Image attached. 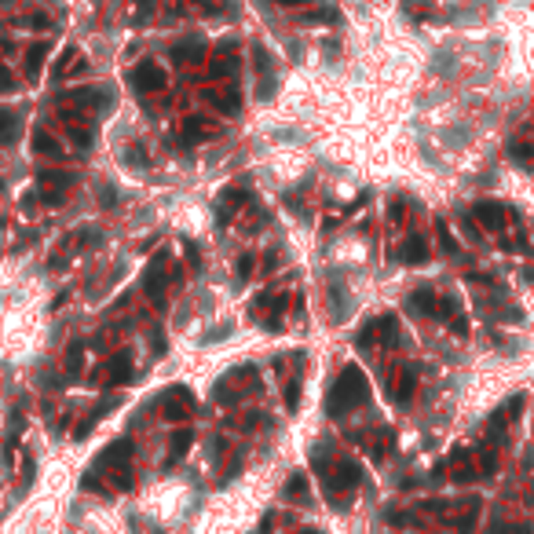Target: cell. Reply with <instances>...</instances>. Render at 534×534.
<instances>
[{
  "label": "cell",
  "mask_w": 534,
  "mask_h": 534,
  "mask_svg": "<svg viewBox=\"0 0 534 534\" xmlns=\"http://www.w3.org/2000/svg\"><path fill=\"white\" fill-rule=\"evenodd\" d=\"M366 402H370V381H366V373H362L355 362H352V366L340 370L333 392H330V399H326V410H330V417H344V414H352V410H359V407H366Z\"/></svg>",
  "instance_id": "6da1fadb"
},
{
  "label": "cell",
  "mask_w": 534,
  "mask_h": 534,
  "mask_svg": "<svg viewBox=\"0 0 534 534\" xmlns=\"http://www.w3.org/2000/svg\"><path fill=\"white\" fill-rule=\"evenodd\" d=\"M323 480H326V490L337 498V509H344L340 498H352V490L362 483V465L355 458H333L330 468L323 472Z\"/></svg>",
  "instance_id": "7a4b0ae2"
},
{
  "label": "cell",
  "mask_w": 534,
  "mask_h": 534,
  "mask_svg": "<svg viewBox=\"0 0 534 534\" xmlns=\"http://www.w3.org/2000/svg\"><path fill=\"white\" fill-rule=\"evenodd\" d=\"M128 461H132V443L117 439L114 446H106V451L95 458V468H110L106 476L114 480V487H117V490H128V487H132V476H128L132 468H128Z\"/></svg>",
  "instance_id": "3957f363"
},
{
  "label": "cell",
  "mask_w": 534,
  "mask_h": 534,
  "mask_svg": "<svg viewBox=\"0 0 534 534\" xmlns=\"http://www.w3.org/2000/svg\"><path fill=\"white\" fill-rule=\"evenodd\" d=\"M407 308H410L414 315H424V318H446V323H454V318L461 315V308H458L454 296H439V293H432V289H417V293H410Z\"/></svg>",
  "instance_id": "277c9868"
},
{
  "label": "cell",
  "mask_w": 534,
  "mask_h": 534,
  "mask_svg": "<svg viewBox=\"0 0 534 534\" xmlns=\"http://www.w3.org/2000/svg\"><path fill=\"white\" fill-rule=\"evenodd\" d=\"M168 249H161L154 260H151V267H146V274H143V293L151 296V304L161 311L165 308V296H168V282H173V271H168Z\"/></svg>",
  "instance_id": "5b68a950"
},
{
  "label": "cell",
  "mask_w": 534,
  "mask_h": 534,
  "mask_svg": "<svg viewBox=\"0 0 534 534\" xmlns=\"http://www.w3.org/2000/svg\"><path fill=\"white\" fill-rule=\"evenodd\" d=\"M359 348H399V318L395 315H381L373 323L362 326V333L355 337Z\"/></svg>",
  "instance_id": "8992f818"
},
{
  "label": "cell",
  "mask_w": 534,
  "mask_h": 534,
  "mask_svg": "<svg viewBox=\"0 0 534 534\" xmlns=\"http://www.w3.org/2000/svg\"><path fill=\"white\" fill-rule=\"evenodd\" d=\"M195 407H198L195 392L183 388V384H173V388L161 395V417H165V421H176V424H180V421H190V417H195Z\"/></svg>",
  "instance_id": "52a82bcc"
},
{
  "label": "cell",
  "mask_w": 534,
  "mask_h": 534,
  "mask_svg": "<svg viewBox=\"0 0 534 534\" xmlns=\"http://www.w3.org/2000/svg\"><path fill=\"white\" fill-rule=\"evenodd\" d=\"M417 392V370L414 366H395L392 377H388V399L395 407H407Z\"/></svg>",
  "instance_id": "ba28073f"
},
{
  "label": "cell",
  "mask_w": 534,
  "mask_h": 534,
  "mask_svg": "<svg viewBox=\"0 0 534 534\" xmlns=\"http://www.w3.org/2000/svg\"><path fill=\"white\" fill-rule=\"evenodd\" d=\"M132 84L139 92H146V95H158V92L168 88V74L158 66V62H139V66L132 70Z\"/></svg>",
  "instance_id": "9c48e42d"
},
{
  "label": "cell",
  "mask_w": 534,
  "mask_h": 534,
  "mask_svg": "<svg viewBox=\"0 0 534 534\" xmlns=\"http://www.w3.org/2000/svg\"><path fill=\"white\" fill-rule=\"evenodd\" d=\"M472 216H476V224L487 227V231H501V227L509 224V209H505L501 202H480V205H472Z\"/></svg>",
  "instance_id": "30bf717a"
},
{
  "label": "cell",
  "mask_w": 534,
  "mask_h": 534,
  "mask_svg": "<svg viewBox=\"0 0 534 534\" xmlns=\"http://www.w3.org/2000/svg\"><path fill=\"white\" fill-rule=\"evenodd\" d=\"M103 103H106L103 88H77V92H70V95H62V110L84 114V110H99Z\"/></svg>",
  "instance_id": "8fae6325"
},
{
  "label": "cell",
  "mask_w": 534,
  "mask_h": 534,
  "mask_svg": "<svg viewBox=\"0 0 534 534\" xmlns=\"http://www.w3.org/2000/svg\"><path fill=\"white\" fill-rule=\"evenodd\" d=\"M253 202V195H249V190L245 187H227L224 190V195H220V202H216V220L220 224H227L231 216H234V212H242V205H249Z\"/></svg>",
  "instance_id": "7c38bea8"
},
{
  "label": "cell",
  "mask_w": 534,
  "mask_h": 534,
  "mask_svg": "<svg viewBox=\"0 0 534 534\" xmlns=\"http://www.w3.org/2000/svg\"><path fill=\"white\" fill-rule=\"evenodd\" d=\"M74 187V173H40V195L45 202H62Z\"/></svg>",
  "instance_id": "4fadbf2b"
},
{
  "label": "cell",
  "mask_w": 534,
  "mask_h": 534,
  "mask_svg": "<svg viewBox=\"0 0 534 534\" xmlns=\"http://www.w3.org/2000/svg\"><path fill=\"white\" fill-rule=\"evenodd\" d=\"M220 128L216 124H205V117H183L180 121V139L183 143H202V139H216Z\"/></svg>",
  "instance_id": "5bb4252c"
},
{
  "label": "cell",
  "mask_w": 534,
  "mask_h": 534,
  "mask_svg": "<svg viewBox=\"0 0 534 534\" xmlns=\"http://www.w3.org/2000/svg\"><path fill=\"white\" fill-rule=\"evenodd\" d=\"M173 59L180 62V66H198V62L205 59V40L202 37L176 40V45H173Z\"/></svg>",
  "instance_id": "9a60e30c"
},
{
  "label": "cell",
  "mask_w": 534,
  "mask_h": 534,
  "mask_svg": "<svg viewBox=\"0 0 534 534\" xmlns=\"http://www.w3.org/2000/svg\"><path fill=\"white\" fill-rule=\"evenodd\" d=\"M136 373V362H132V352H117L110 362H106V384H128Z\"/></svg>",
  "instance_id": "2e32d148"
},
{
  "label": "cell",
  "mask_w": 534,
  "mask_h": 534,
  "mask_svg": "<svg viewBox=\"0 0 534 534\" xmlns=\"http://www.w3.org/2000/svg\"><path fill=\"white\" fill-rule=\"evenodd\" d=\"M202 95H205L209 106H216L220 114H238V110H242V95L234 92V88H209V92H202Z\"/></svg>",
  "instance_id": "e0dca14e"
},
{
  "label": "cell",
  "mask_w": 534,
  "mask_h": 534,
  "mask_svg": "<svg viewBox=\"0 0 534 534\" xmlns=\"http://www.w3.org/2000/svg\"><path fill=\"white\" fill-rule=\"evenodd\" d=\"M395 256H399L402 264H424V260H429V242H424L421 234H410V238L399 245Z\"/></svg>",
  "instance_id": "ac0fdd59"
},
{
  "label": "cell",
  "mask_w": 534,
  "mask_h": 534,
  "mask_svg": "<svg viewBox=\"0 0 534 534\" xmlns=\"http://www.w3.org/2000/svg\"><path fill=\"white\" fill-rule=\"evenodd\" d=\"M18 136H23V121H18L15 110H8V106H0V143H15Z\"/></svg>",
  "instance_id": "d6986e66"
},
{
  "label": "cell",
  "mask_w": 534,
  "mask_h": 534,
  "mask_svg": "<svg viewBox=\"0 0 534 534\" xmlns=\"http://www.w3.org/2000/svg\"><path fill=\"white\" fill-rule=\"evenodd\" d=\"M190 443H195V432H190V429L176 432V436H173V446H168V454H165V468L180 465V461H183V454L190 451Z\"/></svg>",
  "instance_id": "ffe728a7"
},
{
  "label": "cell",
  "mask_w": 534,
  "mask_h": 534,
  "mask_svg": "<svg viewBox=\"0 0 534 534\" xmlns=\"http://www.w3.org/2000/svg\"><path fill=\"white\" fill-rule=\"evenodd\" d=\"M33 151L40 158H62V143L48 132V128H37V132H33Z\"/></svg>",
  "instance_id": "44dd1931"
},
{
  "label": "cell",
  "mask_w": 534,
  "mask_h": 534,
  "mask_svg": "<svg viewBox=\"0 0 534 534\" xmlns=\"http://www.w3.org/2000/svg\"><path fill=\"white\" fill-rule=\"evenodd\" d=\"M234 66H238V62H234V48H231V45H224L216 55H212L209 74H212V77H227V74H234Z\"/></svg>",
  "instance_id": "7402d4cb"
},
{
  "label": "cell",
  "mask_w": 534,
  "mask_h": 534,
  "mask_svg": "<svg viewBox=\"0 0 534 534\" xmlns=\"http://www.w3.org/2000/svg\"><path fill=\"white\" fill-rule=\"evenodd\" d=\"M509 154L516 161H530L534 158V128H527V132H520L516 139L509 143Z\"/></svg>",
  "instance_id": "603a6c76"
},
{
  "label": "cell",
  "mask_w": 534,
  "mask_h": 534,
  "mask_svg": "<svg viewBox=\"0 0 534 534\" xmlns=\"http://www.w3.org/2000/svg\"><path fill=\"white\" fill-rule=\"evenodd\" d=\"M45 59H48V45H45V40H37V45L30 48V55H26V77H37L40 66H45Z\"/></svg>",
  "instance_id": "cb8c5ba5"
},
{
  "label": "cell",
  "mask_w": 534,
  "mask_h": 534,
  "mask_svg": "<svg viewBox=\"0 0 534 534\" xmlns=\"http://www.w3.org/2000/svg\"><path fill=\"white\" fill-rule=\"evenodd\" d=\"M286 498H289V501H304V498H308V476H304V472H293V476H289Z\"/></svg>",
  "instance_id": "d4e9b609"
},
{
  "label": "cell",
  "mask_w": 534,
  "mask_h": 534,
  "mask_svg": "<svg viewBox=\"0 0 534 534\" xmlns=\"http://www.w3.org/2000/svg\"><path fill=\"white\" fill-rule=\"evenodd\" d=\"M77 62H81V52H77V48H66V52H62V55H59V66H55V77H70V74H74V66H77Z\"/></svg>",
  "instance_id": "484cf974"
},
{
  "label": "cell",
  "mask_w": 534,
  "mask_h": 534,
  "mask_svg": "<svg viewBox=\"0 0 534 534\" xmlns=\"http://www.w3.org/2000/svg\"><path fill=\"white\" fill-rule=\"evenodd\" d=\"M301 18H304V23H340V11L337 8H311Z\"/></svg>",
  "instance_id": "4316f807"
},
{
  "label": "cell",
  "mask_w": 534,
  "mask_h": 534,
  "mask_svg": "<svg viewBox=\"0 0 534 534\" xmlns=\"http://www.w3.org/2000/svg\"><path fill=\"white\" fill-rule=\"evenodd\" d=\"M84 348H81V340H74V344H70V352H66V373L70 377H77L81 373V362H84V355H81Z\"/></svg>",
  "instance_id": "83f0119b"
},
{
  "label": "cell",
  "mask_w": 534,
  "mask_h": 534,
  "mask_svg": "<svg viewBox=\"0 0 534 534\" xmlns=\"http://www.w3.org/2000/svg\"><path fill=\"white\" fill-rule=\"evenodd\" d=\"M296 402H301V381L293 377V381L286 384V407H289V410H296Z\"/></svg>",
  "instance_id": "f1b7e54d"
},
{
  "label": "cell",
  "mask_w": 534,
  "mask_h": 534,
  "mask_svg": "<svg viewBox=\"0 0 534 534\" xmlns=\"http://www.w3.org/2000/svg\"><path fill=\"white\" fill-rule=\"evenodd\" d=\"M439 242H443V249H446V253H458V242H454V234L446 231V224H443V220H439Z\"/></svg>",
  "instance_id": "f546056e"
},
{
  "label": "cell",
  "mask_w": 534,
  "mask_h": 534,
  "mask_svg": "<svg viewBox=\"0 0 534 534\" xmlns=\"http://www.w3.org/2000/svg\"><path fill=\"white\" fill-rule=\"evenodd\" d=\"M253 264H256L253 253H242V256H238V274H242V279H249V274H253Z\"/></svg>",
  "instance_id": "4dcf8cb0"
},
{
  "label": "cell",
  "mask_w": 534,
  "mask_h": 534,
  "mask_svg": "<svg viewBox=\"0 0 534 534\" xmlns=\"http://www.w3.org/2000/svg\"><path fill=\"white\" fill-rule=\"evenodd\" d=\"M234 424H238V429H245V432H249V429H256V424H260V414H256V410H249L245 417H238Z\"/></svg>",
  "instance_id": "1f68e13d"
},
{
  "label": "cell",
  "mask_w": 534,
  "mask_h": 534,
  "mask_svg": "<svg viewBox=\"0 0 534 534\" xmlns=\"http://www.w3.org/2000/svg\"><path fill=\"white\" fill-rule=\"evenodd\" d=\"M195 4H198L202 11H209V15H220V11H224V0H195Z\"/></svg>",
  "instance_id": "d6a6232c"
},
{
  "label": "cell",
  "mask_w": 534,
  "mask_h": 534,
  "mask_svg": "<svg viewBox=\"0 0 534 534\" xmlns=\"http://www.w3.org/2000/svg\"><path fill=\"white\" fill-rule=\"evenodd\" d=\"M8 88H15V74L8 66H0V92H8Z\"/></svg>",
  "instance_id": "836d02e7"
},
{
  "label": "cell",
  "mask_w": 534,
  "mask_h": 534,
  "mask_svg": "<svg viewBox=\"0 0 534 534\" xmlns=\"http://www.w3.org/2000/svg\"><path fill=\"white\" fill-rule=\"evenodd\" d=\"M187 256H190V264H195V267H202V253L190 245V242H187Z\"/></svg>",
  "instance_id": "e575fe53"
},
{
  "label": "cell",
  "mask_w": 534,
  "mask_h": 534,
  "mask_svg": "<svg viewBox=\"0 0 534 534\" xmlns=\"http://www.w3.org/2000/svg\"><path fill=\"white\" fill-rule=\"evenodd\" d=\"M392 220H395V224L402 220V198H395V202H392Z\"/></svg>",
  "instance_id": "d590c367"
},
{
  "label": "cell",
  "mask_w": 534,
  "mask_h": 534,
  "mask_svg": "<svg viewBox=\"0 0 534 534\" xmlns=\"http://www.w3.org/2000/svg\"><path fill=\"white\" fill-rule=\"evenodd\" d=\"M282 8H293V4H308V0H279Z\"/></svg>",
  "instance_id": "8d00e7d4"
},
{
  "label": "cell",
  "mask_w": 534,
  "mask_h": 534,
  "mask_svg": "<svg viewBox=\"0 0 534 534\" xmlns=\"http://www.w3.org/2000/svg\"><path fill=\"white\" fill-rule=\"evenodd\" d=\"M8 48H11V45H8V40H0V55H4V52H8Z\"/></svg>",
  "instance_id": "74e56055"
},
{
  "label": "cell",
  "mask_w": 534,
  "mask_h": 534,
  "mask_svg": "<svg viewBox=\"0 0 534 534\" xmlns=\"http://www.w3.org/2000/svg\"><path fill=\"white\" fill-rule=\"evenodd\" d=\"M301 534H318V530H301Z\"/></svg>",
  "instance_id": "f35d334b"
}]
</instances>
